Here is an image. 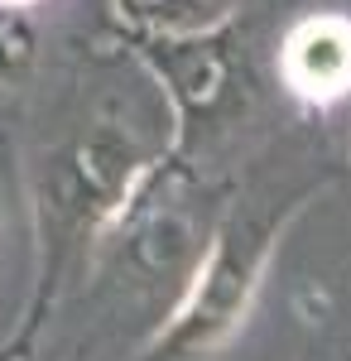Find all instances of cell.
<instances>
[{
	"mask_svg": "<svg viewBox=\"0 0 351 361\" xmlns=\"http://www.w3.org/2000/svg\"><path fill=\"white\" fill-rule=\"evenodd\" d=\"M279 82L303 106H337L351 97V15L308 10L279 39Z\"/></svg>",
	"mask_w": 351,
	"mask_h": 361,
	"instance_id": "277c9868",
	"label": "cell"
},
{
	"mask_svg": "<svg viewBox=\"0 0 351 361\" xmlns=\"http://www.w3.org/2000/svg\"><path fill=\"white\" fill-rule=\"evenodd\" d=\"M34 54H39V34L29 25V15L0 5V82L20 78L29 63H34Z\"/></svg>",
	"mask_w": 351,
	"mask_h": 361,
	"instance_id": "8992f818",
	"label": "cell"
},
{
	"mask_svg": "<svg viewBox=\"0 0 351 361\" xmlns=\"http://www.w3.org/2000/svg\"><path fill=\"white\" fill-rule=\"evenodd\" d=\"M130 34H188L226 25L236 0H111Z\"/></svg>",
	"mask_w": 351,
	"mask_h": 361,
	"instance_id": "5b68a950",
	"label": "cell"
},
{
	"mask_svg": "<svg viewBox=\"0 0 351 361\" xmlns=\"http://www.w3.org/2000/svg\"><path fill=\"white\" fill-rule=\"evenodd\" d=\"M130 49L159 82L164 106L183 140L202 121H216L241 87V44L231 20L188 34H130Z\"/></svg>",
	"mask_w": 351,
	"mask_h": 361,
	"instance_id": "7a4b0ae2",
	"label": "cell"
},
{
	"mask_svg": "<svg viewBox=\"0 0 351 361\" xmlns=\"http://www.w3.org/2000/svg\"><path fill=\"white\" fill-rule=\"evenodd\" d=\"M168 154L164 149H144L130 130H121L116 121H97L87 135H78L63 154V178H58V202L68 207L73 231L78 236H101L111 217L130 202L140 178Z\"/></svg>",
	"mask_w": 351,
	"mask_h": 361,
	"instance_id": "3957f363",
	"label": "cell"
},
{
	"mask_svg": "<svg viewBox=\"0 0 351 361\" xmlns=\"http://www.w3.org/2000/svg\"><path fill=\"white\" fill-rule=\"evenodd\" d=\"M303 197L284 202H236L212 226V241L202 250L197 270L188 275L183 294L168 304L164 323L135 352V361H207L216 357L255 308V294L265 284L279 236L289 231Z\"/></svg>",
	"mask_w": 351,
	"mask_h": 361,
	"instance_id": "6da1fadb",
	"label": "cell"
},
{
	"mask_svg": "<svg viewBox=\"0 0 351 361\" xmlns=\"http://www.w3.org/2000/svg\"><path fill=\"white\" fill-rule=\"evenodd\" d=\"M5 10H34V5H44V0H0Z\"/></svg>",
	"mask_w": 351,
	"mask_h": 361,
	"instance_id": "52a82bcc",
	"label": "cell"
}]
</instances>
